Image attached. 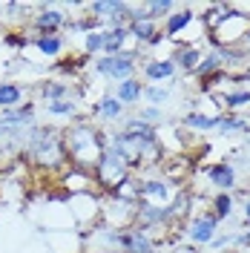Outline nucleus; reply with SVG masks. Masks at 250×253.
I'll use <instances>...</instances> for the list:
<instances>
[{
    "mask_svg": "<svg viewBox=\"0 0 250 253\" xmlns=\"http://www.w3.org/2000/svg\"><path fill=\"white\" fill-rule=\"evenodd\" d=\"M20 161L32 167L35 173L49 175L58 181V175L69 167L66 161V150H63V138H61V126L55 124H38L29 126L26 141L20 147Z\"/></svg>",
    "mask_w": 250,
    "mask_h": 253,
    "instance_id": "nucleus-1",
    "label": "nucleus"
},
{
    "mask_svg": "<svg viewBox=\"0 0 250 253\" xmlns=\"http://www.w3.org/2000/svg\"><path fill=\"white\" fill-rule=\"evenodd\" d=\"M63 138V150H66V161L69 167H78V170H89L92 173L95 164L101 161L107 141H104V129L95 124L89 115H81L75 121L61 129Z\"/></svg>",
    "mask_w": 250,
    "mask_h": 253,
    "instance_id": "nucleus-2",
    "label": "nucleus"
},
{
    "mask_svg": "<svg viewBox=\"0 0 250 253\" xmlns=\"http://www.w3.org/2000/svg\"><path fill=\"white\" fill-rule=\"evenodd\" d=\"M135 184H138V205H156V207H170L187 184L172 181L161 170H147V173H135Z\"/></svg>",
    "mask_w": 250,
    "mask_h": 253,
    "instance_id": "nucleus-3",
    "label": "nucleus"
},
{
    "mask_svg": "<svg viewBox=\"0 0 250 253\" xmlns=\"http://www.w3.org/2000/svg\"><path fill=\"white\" fill-rule=\"evenodd\" d=\"M144 61V52L135 46L124 49L121 55H101V58H92L89 61V72L92 75H101V78H107L115 86V84H121V81H129V78H138V63Z\"/></svg>",
    "mask_w": 250,
    "mask_h": 253,
    "instance_id": "nucleus-4",
    "label": "nucleus"
},
{
    "mask_svg": "<svg viewBox=\"0 0 250 253\" xmlns=\"http://www.w3.org/2000/svg\"><path fill=\"white\" fill-rule=\"evenodd\" d=\"M193 210H190V216L181 221V227H178V233L181 239H187V245L193 248H210V242L216 239V233L221 230V224L213 219V213L204 207L202 199H196L193 196Z\"/></svg>",
    "mask_w": 250,
    "mask_h": 253,
    "instance_id": "nucleus-5",
    "label": "nucleus"
},
{
    "mask_svg": "<svg viewBox=\"0 0 250 253\" xmlns=\"http://www.w3.org/2000/svg\"><path fill=\"white\" fill-rule=\"evenodd\" d=\"M66 23H69V15L61 3H38V12L23 32L29 35V41H35V38H46V35H63Z\"/></svg>",
    "mask_w": 250,
    "mask_h": 253,
    "instance_id": "nucleus-6",
    "label": "nucleus"
},
{
    "mask_svg": "<svg viewBox=\"0 0 250 253\" xmlns=\"http://www.w3.org/2000/svg\"><path fill=\"white\" fill-rule=\"evenodd\" d=\"M95 184H98V190L107 196V193H112V190L118 187L121 181H126L129 175H132V170H129V164H126L124 158L118 156L115 150H104V156H101V161L95 164Z\"/></svg>",
    "mask_w": 250,
    "mask_h": 253,
    "instance_id": "nucleus-7",
    "label": "nucleus"
},
{
    "mask_svg": "<svg viewBox=\"0 0 250 253\" xmlns=\"http://www.w3.org/2000/svg\"><path fill=\"white\" fill-rule=\"evenodd\" d=\"M248 29H250V15H245L239 6H233L227 12V17L219 23V29L207 38V43L210 46H245Z\"/></svg>",
    "mask_w": 250,
    "mask_h": 253,
    "instance_id": "nucleus-8",
    "label": "nucleus"
},
{
    "mask_svg": "<svg viewBox=\"0 0 250 253\" xmlns=\"http://www.w3.org/2000/svg\"><path fill=\"white\" fill-rule=\"evenodd\" d=\"M101 202L104 196L101 193H78V196H69V216H72V224L78 233H86L89 227H95L101 221Z\"/></svg>",
    "mask_w": 250,
    "mask_h": 253,
    "instance_id": "nucleus-9",
    "label": "nucleus"
},
{
    "mask_svg": "<svg viewBox=\"0 0 250 253\" xmlns=\"http://www.w3.org/2000/svg\"><path fill=\"white\" fill-rule=\"evenodd\" d=\"M202 175L216 193H236V190H239V170H236L230 161H224V158L204 164Z\"/></svg>",
    "mask_w": 250,
    "mask_h": 253,
    "instance_id": "nucleus-10",
    "label": "nucleus"
},
{
    "mask_svg": "<svg viewBox=\"0 0 250 253\" xmlns=\"http://www.w3.org/2000/svg\"><path fill=\"white\" fill-rule=\"evenodd\" d=\"M138 78L141 84H172L178 78V69L170 61V55H150L138 63Z\"/></svg>",
    "mask_w": 250,
    "mask_h": 253,
    "instance_id": "nucleus-11",
    "label": "nucleus"
},
{
    "mask_svg": "<svg viewBox=\"0 0 250 253\" xmlns=\"http://www.w3.org/2000/svg\"><path fill=\"white\" fill-rule=\"evenodd\" d=\"M89 118H92L95 124H107V126H118L124 121V104L115 98L112 92H104L101 98H95L92 104H89V112H86Z\"/></svg>",
    "mask_w": 250,
    "mask_h": 253,
    "instance_id": "nucleus-12",
    "label": "nucleus"
},
{
    "mask_svg": "<svg viewBox=\"0 0 250 253\" xmlns=\"http://www.w3.org/2000/svg\"><path fill=\"white\" fill-rule=\"evenodd\" d=\"M158 248H161V242L138 227L121 230V239H118V253H158Z\"/></svg>",
    "mask_w": 250,
    "mask_h": 253,
    "instance_id": "nucleus-13",
    "label": "nucleus"
},
{
    "mask_svg": "<svg viewBox=\"0 0 250 253\" xmlns=\"http://www.w3.org/2000/svg\"><path fill=\"white\" fill-rule=\"evenodd\" d=\"M58 184H61L69 196H78V193H101L98 184H95V175L89 170H78V167H66L61 175H58ZM104 196V193H101Z\"/></svg>",
    "mask_w": 250,
    "mask_h": 253,
    "instance_id": "nucleus-14",
    "label": "nucleus"
},
{
    "mask_svg": "<svg viewBox=\"0 0 250 253\" xmlns=\"http://www.w3.org/2000/svg\"><path fill=\"white\" fill-rule=\"evenodd\" d=\"M196 20H199V15H196L193 6H178V9L161 23V32H164L167 41H178V38H184V32H190V26H193Z\"/></svg>",
    "mask_w": 250,
    "mask_h": 253,
    "instance_id": "nucleus-15",
    "label": "nucleus"
},
{
    "mask_svg": "<svg viewBox=\"0 0 250 253\" xmlns=\"http://www.w3.org/2000/svg\"><path fill=\"white\" fill-rule=\"evenodd\" d=\"M204 58V46H193V43H172V52H170V61L175 63L178 72L184 75H196L199 63Z\"/></svg>",
    "mask_w": 250,
    "mask_h": 253,
    "instance_id": "nucleus-16",
    "label": "nucleus"
},
{
    "mask_svg": "<svg viewBox=\"0 0 250 253\" xmlns=\"http://www.w3.org/2000/svg\"><path fill=\"white\" fill-rule=\"evenodd\" d=\"M219 121L221 115H210V112H202V110H190L181 115L178 126L187 129L190 135H207V132H216L219 129Z\"/></svg>",
    "mask_w": 250,
    "mask_h": 253,
    "instance_id": "nucleus-17",
    "label": "nucleus"
},
{
    "mask_svg": "<svg viewBox=\"0 0 250 253\" xmlns=\"http://www.w3.org/2000/svg\"><path fill=\"white\" fill-rule=\"evenodd\" d=\"M81 95V89L72 84V81H63V78H46L41 86H38V98L43 104H52V101H63V98H75Z\"/></svg>",
    "mask_w": 250,
    "mask_h": 253,
    "instance_id": "nucleus-18",
    "label": "nucleus"
},
{
    "mask_svg": "<svg viewBox=\"0 0 250 253\" xmlns=\"http://www.w3.org/2000/svg\"><path fill=\"white\" fill-rule=\"evenodd\" d=\"M110 92L124 104V110L129 107H141V92H144V84L141 78H129V81H121V84H115L110 86Z\"/></svg>",
    "mask_w": 250,
    "mask_h": 253,
    "instance_id": "nucleus-19",
    "label": "nucleus"
},
{
    "mask_svg": "<svg viewBox=\"0 0 250 253\" xmlns=\"http://www.w3.org/2000/svg\"><path fill=\"white\" fill-rule=\"evenodd\" d=\"M216 101H219L221 112H239L250 107V86H230V89H224V92L216 95Z\"/></svg>",
    "mask_w": 250,
    "mask_h": 253,
    "instance_id": "nucleus-20",
    "label": "nucleus"
},
{
    "mask_svg": "<svg viewBox=\"0 0 250 253\" xmlns=\"http://www.w3.org/2000/svg\"><path fill=\"white\" fill-rule=\"evenodd\" d=\"M29 49H35L41 58H49V61H58L66 49V35H46V38H35L29 43Z\"/></svg>",
    "mask_w": 250,
    "mask_h": 253,
    "instance_id": "nucleus-21",
    "label": "nucleus"
},
{
    "mask_svg": "<svg viewBox=\"0 0 250 253\" xmlns=\"http://www.w3.org/2000/svg\"><path fill=\"white\" fill-rule=\"evenodd\" d=\"M46 115L55 118V121H75V118H81V115H83V112H81V95L46 104Z\"/></svg>",
    "mask_w": 250,
    "mask_h": 253,
    "instance_id": "nucleus-22",
    "label": "nucleus"
},
{
    "mask_svg": "<svg viewBox=\"0 0 250 253\" xmlns=\"http://www.w3.org/2000/svg\"><path fill=\"white\" fill-rule=\"evenodd\" d=\"M23 101H29V92H26L23 84H17V81H0V112L15 110Z\"/></svg>",
    "mask_w": 250,
    "mask_h": 253,
    "instance_id": "nucleus-23",
    "label": "nucleus"
},
{
    "mask_svg": "<svg viewBox=\"0 0 250 253\" xmlns=\"http://www.w3.org/2000/svg\"><path fill=\"white\" fill-rule=\"evenodd\" d=\"M236 199L233 193H213V199L207 202V210L213 213V219L219 221V224H224L227 219H233L236 213Z\"/></svg>",
    "mask_w": 250,
    "mask_h": 253,
    "instance_id": "nucleus-24",
    "label": "nucleus"
},
{
    "mask_svg": "<svg viewBox=\"0 0 250 253\" xmlns=\"http://www.w3.org/2000/svg\"><path fill=\"white\" fill-rule=\"evenodd\" d=\"M219 135H248L250 132V118L242 112H221L219 121Z\"/></svg>",
    "mask_w": 250,
    "mask_h": 253,
    "instance_id": "nucleus-25",
    "label": "nucleus"
},
{
    "mask_svg": "<svg viewBox=\"0 0 250 253\" xmlns=\"http://www.w3.org/2000/svg\"><path fill=\"white\" fill-rule=\"evenodd\" d=\"M132 46V41H129V32H126V26L124 29H104V52L101 55H121L124 49H129Z\"/></svg>",
    "mask_w": 250,
    "mask_h": 253,
    "instance_id": "nucleus-26",
    "label": "nucleus"
},
{
    "mask_svg": "<svg viewBox=\"0 0 250 253\" xmlns=\"http://www.w3.org/2000/svg\"><path fill=\"white\" fill-rule=\"evenodd\" d=\"M172 98V84H144V92H141V104L147 107H161Z\"/></svg>",
    "mask_w": 250,
    "mask_h": 253,
    "instance_id": "nucleus-27",
    "label": "nucleus"
},
{
    "mask_svg": "<svg viewBox=\"0 0 250 253\" xmlns=\"http://www.w3.org/2000/svg\"><path fill=\"white\" fill-rule=\"evenodd\" d=\"M175 9H178V3H175V0H147V3H144L147 17H153L156 23H164Z\"/></svg>",
    "mask_w": 250,
    "mask_h": 253,
    "instance_id": "nucleus-28",
    "label": "nucleus"
},
{
    "mask_svg": "<svg viewBox=\"0 0 250 253\" xmlns=\"http://www.w3.org/2000/svg\"><path fill=\"white\" fill-rule=\"evenodd\" d=\"M107 196L118 199V202H124V205H138V184H135V173L129 175L126 181H121V184L112 190V193H107Z\"/></svg>",
    "mask_w": 250,
    "mask_h": 253,
    "instance_id": "nucleus-29",
    "label": "nucleus"
},
{
    "mask_svg": "<svg viewBox=\"0 0 250 253\" xmlns=\"http://www.w3.org/2000/svg\"><path fill=\"white\" fill-rule=\"evenodd\" d=\"M101 52H104V29L89 32L81 38V55H86L92 61V58H101Z\"/></svg>",
    "mask_w": 250,
    "mask_h": 253,
    "instance_id": "nucleus-30",
    "label": "nucleus"
},
{
    "mask_svg": "<svg viewBox=\"0 0 250 253\" xmlns=\"http://www.w3.org/2000/svg\"><path fill=\"white\" fill-rule=\"evenodd\" d=\"M135 115H138L144 124L156 126V129H161V124H164V110H161V107H147V104H141Z\"/></svg>",
    "mask_w": 250,
    "mask_h": 253,
    "instance_id": "nucleus-31",
    "label": "nucleus"
},
{
    "mask_svg": "<svg viewBox=\"0 0 250 253\" xmlns=\"http://www.w3.org/2000/svg\"><path fill=\"white\" fill-rule=\"evenodd\" d=\"M227 248H236V230H219L216 239L210 242V251H216V253L227 251Z\"/></svg>",
    "mask_w": 250,
    "mask_h": 253,
    "instance_id": "nucleus-32",
    "label": "nucleus"
},
{
    "mask_svg": "<svg viewBox=\"0 0 250 253\" xmlns=\"http://www.w3.org/2000/svg\"><path fill=\"white\" fill-rule=\"evenodd\" d=\"M248 227H250V193L242 202V230H248Z\"/></svg>",
    "mask_w": 250,
    "mask_h": 253,
    "instance_id": "nucleus-33",
    "label": "nucleus"
},
{
    "mask_svg": "<svg viewBox=\"0 0 250 253\" xmlns=\"http://www.w3.org/2000/svg\"><path fill=\"white\" fill-rule=\"evenodd\" d=\"M170 253H202L199 248H193V245H187V242H175L170 248Z\"/></svg>",
    "mask_w": 250,
    "mask_h": 253,
    "instance_id": "nucleus-34",
    "label": "nucleus"
},
{
    "mask_svg": "<svg viewBox=\"0 0 250 253\" xmlns=\"http://www.w3.org/2000/svg\"><path fill=\"white\" fill-rule=\"evenodd\" d=\"M245 153H250V132L245 135Z\"/></svg>",
    "mask_w": 250,
    "mask_h": 253,
    "instance_id": "nucleus-35",
    "label": "nucleus"
},
{
    "mask_svg": "<svg viewBox=\"0 0 250 253\" xmlns=\"http://www.w3.org/2000/svg\"><path fill=\"white\" fill-rule=\"evenodd\" d=\"M245 43H248V46H250V29H248V41H245Z\"/></svg>",
    "mask_w": 250,
    "mask_h": 253,
    "instance_id": "nucleus-36",
    "label": "nucleus"
}]
</instances>
